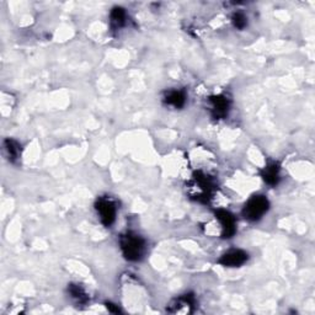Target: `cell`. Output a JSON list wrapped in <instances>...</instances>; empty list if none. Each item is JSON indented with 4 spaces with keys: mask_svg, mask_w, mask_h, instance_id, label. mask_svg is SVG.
I'll list each match as a JSON object with an SVG mask.
<instances>
[{
    "mask_svg": "<svg viewBox=\"0 0 315 315\" xmlns=\"http://www.w3.org/2000/svg\"><path fill=\"white\" fill-rule=\"evenodd\" d=\"M126 21V13L122 8H115L111 12V25L115 29H120Z\"/></svg>",
    "mask_w": 315,
    "mask_h": 315,
    "instance_id": "cell-9",
    "label": "cell"
},
{
    "mask_svg": "<svg viewBox=\"0 0 315 315\" xmlns=\"http://www.w3.org/2000/svg\"><path fill=\"white\" fill-rule=\"evenodd\" d=\"M96 211H98L99 217L102 224L110 226L116 219V207L111 201L107 198H100L96 202Z\"/></svg>",
    "mask_w": 315,
    "mask_h": 315,
    "instance_id": "cell-3",
    "label": "cell"
},
{
    "mask_svg": "<svg viewBox=\"0 0 315 315\" xmlns=\"http://www.w3.org/2000/svg\"><path fill=\"white\" fill-rule=\"evenodd\" d=\"M248 260V254L243 250H230L224 254L219 260L220 264L225 267H238L245 264Z\"/></svg>",
    "mask_w": 315,
    "mask_h": 315,
    "instance_id": "cell-4",
    "label": "cell"
},
{
    "mask_svg": "<svg viewBox=\"0 0 315 315\" xmlns=\"http://www.w3.org/2000/svg\"><path fill=\"white\" fill-rule=\"evenodd\" d=\"M107 309H109L110 311H112V313H120V309L118 308H115V304H111V303H107Z\"/></svg>",
    "mask_w": 315,
    "mask_h": 315,
    "instance_id": "cell-13",
    "label": "cell"
},
{
    "mask_svg": "<svg viewBox=\"0 0 315 315\" xmlns=\"http://www.w3.org/2000/svg\"><path fill=\"white\" fill-rule=\"evenodd\" d=\"M261 176L269 185H276L278 182V179H280V168L276 163L266 165L265 169L262 170Z\"/></svg>",
    "mask_w": 315,
    "mask_h": 315,
    "instance_id": "cell-8",
    "label": "cell"
},
{
    "mask_svg": "<svg viewBox=\"0 0 315 315\" xmlns=\"http://www.w3.org/2000/svg\"><path fill=\"white\" fill-rule=\"evenodd\" d=\"M212 113L215 118H222L228 113L229 104L224 96H214L211 99Z\"/></svg>",
    "mask_w": 315,
    "mask_h": 315,
    "instance_id": "cell-6",
    "label": "cell"
},
{
    "mask_svg": "<svg viewBox=\"0 0 315 315\" xmlns=\"http://www.w3.org/2000/svg\"><path fill=\"white\" fill-rule=\"evenodd\" d=\"M233 24H234V26L238 27V29H244L245 25H247V18L240 13L234 14Z\"/></svg>",
    "mask_w": 315,
    "mask_h": 315,
    "instance_id": "cell-12",
    "label": "cell"
},
{
    "mask_svg": "<svg viewBox=\"0 0 315 315\" xmlns=\"http://www.w3.org/2000/svg\"><path fill=\"white\" fill-rule=\"evenodd\" d=\"M20 148H21L20 144H19L18 142H15V140L8 139L7 142H5V150H7L8 155H9V158L12 160L18 159V158L20 156V153H21Z\"/></svg>",
    "mask_w": 315,
    "mask_h": 315,
    "instance_id": "cell-10",
    "label": "cell"
},
{
    "mask_svg": "<svg viewBox=\"0 0 315 315\" xmlns=\"http://www.w3.org/2000/svg\"><path fill=\"white\" fill-rule=\"evenodd\" d=\"M164 101L167 105L175 107V109H181L186 102V96L180 90H170L165 94Z\"/></svg>",
    "mask_w": 315,
    "mask_h": 315,
    "instance_id": "cell-7",
    "label": "cell"
},
{
    "mask_svg": "<svg viewBox=\"0 0 315 315\" xmlns=\"http://www.w3.org/2000/svg\"><path fill=\"white\" fill-rule=\"evenodd\" d=\"M121 248H122L123 255L126 259L131 261H137L142 258L144 253V242L142 238H139L135 234H127L121 239Z\"/></svg>",
    "mask_w": 315,
    "mask_h": 315,
    "instance_id": "cell-1",
    "label": "cell"
},
{
    "mask_svg": "<svg viewBox=\"0 0 315 315\" xmlns=\"http://www.w3.org/2000/svg\"><path fill=\"white\" fill-rule=\"evenodd\" d=\"M69 292H70L71 297H73L76 302L84 303L85 300L88 299L87 293H85L84 289H83L80 286H78V284H70V287H69Z\"/></svg>",
    "mask_w": 315,
    "mask_h": 315,
    "instance_id": "cell-11",
    "label": "cell"
},
{
    "mask_svg": "<svg viewBox=\"0 0 315 315\" xmlns=\"http://www.w3.org/2000/svg\"><path fill=\"white\" fill-rule=\"evenodd\" d=\"M269 209V201L264 196H254L243 209V214L249 220H258Z\"/></svg>",
    "mask_w": 315,
    "mask_h": 315,
    "instance_id": "cell-2",
    "label": "cell"
},
{
    "mask_svg": "<svg viewBox=\"0 0 315 315\" xmlns=\"http://www.w3.org/2000/svg\"><path fill=\"white\" fill-rule=\"evenodd\" d=\"M215 215H217L218 220L222 225L223 237L230 238L235 233V219H234L233 215L226 211H218Z\"/></svg>",
    "mask_w": 315,
    "mask_h": 315,
    "instance_id": "cell-5",
    "label": "cell"
}]
</instances>
